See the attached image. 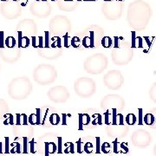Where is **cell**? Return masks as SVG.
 Returning <instances> with one entry per match:
<instances>
[{
    "instance_id": "7",
    "label": "cell",
    "mask_w": 156,
    "mask_h": 156,
    "mask_svg": "<svg viewBox=\"0 0 156 156\" xmlns=\"http://www.w3.org/2000/svg\"><path fill=\"white\" fill-rule=\"evenodd\" d=\"M123 3L119 0H111L106 2L101 7V12L108 20L120 19L122 15Z\"/></svg>"
},
{
    "instance_id": "52",
    "label": "cell",
    "mask_w": 156,
    "mask_h": 156,
    "mask_svg": "<svg viewBox=\"0 0 156 156\" xmlns=\"http://www.w3.org/2000/svg\"><path fill=\"white\" fill-rule=\"evenodd\" d=\"M11 1H14V2H19L20 0H11Z\"/></svg>"
},
{
    "instance_id": "14",
    "label": "cell",
    "mask_w": 156,
    "mask_h": 156,
    "mask_svg": "<svg viewBox=\"0 0 156 156\" xmlns=\"http://www.w3.org/2000/svg\"><path fill=\"white\" fill-rule=\"evenodd\" d=\"M31 14L37 17H46L51 13V6L47 1H35L30 6Z\"/></svg>"
},
{
    "instance_id": "51",
    "label": "cell",
    "mask_w": 156,
    "mask_h": 156,
    "mask_svg": "<svg viewBox=\"0 0 156 156\" xmlns=\"http://www.w3.org/2000/svg\"><path fill=\"white\" fill-rule=\"evenodd\" d=\"M84 1H89V2H94V1H96V0H84Z\"/></svg>"
},
{
    "instance_id": "54",
    "label": "cell",
    "mask_w": 156,
    "mask_h": 156,
    "mask_svg": "<svg viewBox=\"0 0 156 156\" xmlns=\"http://www.w3.org/2000/svg\"><path fill=\"white\" fill-rule=\"evenodd\" d=\"M35 1H47V0H35Z\"/></svg>"
},
{
    "instance_id": "2",
    "label": "cell",
    "mask_w": 156,
    "mask_h": 156,
    "mask_svg": "<svg viewBox=\"0 0 156 156\" xmlns=\"http://www.w3.org/2000/svg\"><path fill=\"white\" fill-rule=\"evenodd\" d=\"M32 84L28 78L20 76L12 79L8 86V94L14 100H24L30 95Z\"/></svg>"
},
{
    "instance_id": "23",
    "label": "cell",
    "mask_w": 156,
    "mask_h": 156,
    "mask_svg": "<svg viewBox=\"0 0 156 156\" xmlns=\"http://www.w3.org/2000/svg\"><path fill=\"white\" fill-rule=\"evenodd\" d=\"M109 156H130V153L128 150V147L122 143L121 145V150L117 151V152H113L112 154H109Z\"/></svg>"
},
{
    "instance_id": "55",
    "label": "cell",
    "mask_w": 156,
    "mask_h": 156,
    "mask_svg": "<svg viewBox=\"0 0 156 156\" xmlns=\"http://www.w3.org/2000/svg\"><path fill=\"white\" fill-rule=\"evenodd\" d=\"M103 1H105V2H109V1H111V0H103Z\"/></svg>"
},
{
    "instance_id": "19",
    "label": "cell",
    "mask_w": 156,
    "mask_h": 156,
    "mask_svg": "<svg viewBox=\"0 0 156 156\" xmlns=\"http://www.w3.org/2000/svg\"><path fill=\"white\" fill-rule=\"evenodd\" d=\"M18 32V48L19 49H25L30 46V40L28 37V36H23L21 31H17Z\"/></svg>"
},
{
    "instance_id": "25",
    "label": "cell",
    "mask_w": 156,
    "mask_h": 156,
    "mask_svg": "<svg viewBox=\"0 0 156 156\" xmlns=\"http://www.w3.org/2000/svg\"><path fill=\"white\" fill-rule=\"evenodd\" d=\"M125 122L128 124V126H134L137 122V117L133 113H129L125 117Z\"/></svg>"
},
{
    "instance_id": "4",
    "label": "cell",
    "mask_w": 156,
    "mask_h": 156,
    "mask_svg": "<svg viewBox=\"0 0 156 156\" xmlns=\"http://www.w3.org/2000/svg\"><path fill=\"white\" fill-rule=\"evenodd\" d=\"M108 64V57L102 53H97L86 59L84 62V69L89 74H101L106 69Z\"/></svg>"
},
{
    "instance_id": "18",
    "label": "cell",
    "mask_w": 156,
    "mask_h": 156,
    "mask_svg": "<svg viewBox=\"0 0 156 156\" xmlns=\"http://www.w3.org/2000/svg\"><path fill=\"white\" fill-rule=\"evenodd\" d=\"M57 1H58V7L60 8L61 11H73L77 5V2H70L68 0H57Z\"/></svg>"
},
{
    "instance_id": "36",
    "label": "cell",
    "mask_w": 156,
    "mask_h": 156,
    "mask_svg": "<svg viewBox=\"0 0 156 156\" xmlns=\"http://www.w3.org/2000/svg\"><path fill=\"white\" fill-rule=\"evenodd\" d=\"M65 146L67 147L66 149L64 150V153H65V154H69V153L74 154V153H75V150H74V144H73L72 142H68V143L65 144Z\"/></svg>"
},
{
    "instance_id": "41",
    "label": "cell",
    "mask_w": 156,
    "mask_h": 156,
    "mask_svg": "<svg viewBox=\"0 0 156 156\" xmlns=\"http://www.w3.org/2000/svg\"><path fill=\"white\" fill-rule=\"evenodd\" d=\"M62 37H63V46H64L65 48L69 47L70 44L69 43V33L66 34V35H64Z\"/></svg>"
},
{
    "instance_id": "47",
    "label": "cell",
    "mask_w": 156,
    "mask_h": 156,
    "mask_svg": "<svg viewBox=\"0 0 156 156\" xmlns=\"http://www.w3.org/2000/svg\"><path fill=\"white\" fill-rule=\"evenodd\" d=\"M81 144H82L81 140H78V142H77V153H79V154H82V153H83V151L81 150Z\"/></svg>"
},
{
    "instance_id": "29",
    "label": "cell",
    "mask_w": 156,
    "mask_h": 156,
    "mask_svg": "<svg viewBox=\"0 0 156 156\" xmlns=\"http://www.w3.org/2000/svg\"><path fill=\"white\" fill-rule=\"evenodd\" d=\"M101 46L105 49H109L113 45V40L110 37H103L101 38Z\"/></svg>"
},
{
    "instance_id": "9",
    "label": "cell",
    "mask_w": 156,
    "mask_h": 156,
    "mask_svg": "<svg viewBox=\"0 0 156 156\" xmlns=\"http://www.w3.org/2000/svg\"><path fill=\"white\" fill-rule=\"evenodd\" d=\"M0 11L2 16L7 19H16L21 16L23 8L19 2L6 1L1 5Z\"/></svg>"
},
{
    "instance_id": "38",
    "label": "cell",
    "mask_w": 156,
    "mask_h": 156,
    "mask_svg": "<svg viewBox=\"0 0 156 156\" xmlns=\"http://www.w3.org/2000/svg\"><path fill=\"white\" fill-rule=\"evenodd\" d=\"M82 44L83 45L85 48H91V44H90V37H85L82 41Z\"/></svg>"
},
{
    "instance_id": "26",
    "label": "cell",
    "mask_w": 156,
    "mask_h": 156,
    "mask_svg": "<svg viewBox=\"0 0 156 156\" xmlns=\"http://www.w3.org/2000/svg\"><path fill=\"white\" fill-rule=\"evenodd\" d=\"M49 122H50V123L52 126H56L61 122V117L59 116L58 114L53 113V114H51L49 116Z\"/></svg>"
},
{
    "instance_id": "56",
    "label": "cell",
    "mask_w": 156,
    "mask_h": 156,
    "mask_svg": "<svg viewBox=\"0 0 156 156\" xmlns=\"http://www.w3.org/2000/svg\"><path fill=\"white\" fill-rule=\"evenodd\" d=\"M50 1H53L54 2V1H57V0H50Z\"/></svg>"
},
{
    "instance_id": "49",
    "label": "cell",
    "mask_w": 156,
    "mask_h": 156,
    "mask_svg": "<svg viewBox=\"0 0 156 156\" xmlns=\"http://www.w3.org/2000/svg\"><path fill=\"white\" fill-rule=\"evenodd\" d=\"M3 154V150H2V142L0 141V154Z\"/></svg>"
},
{
    "instance_id": "48",
    "label": "cell",
    "mask_w": 156,
    "mask_h": 156,
    "mask_svg": "<svg viewBox=\"0 0 156 156\" xmlns=\"http://www.w3.org/2000/svg\"><path fill=\"white\" fill-rule=\"evenodd\" d=\"M61 138H59V150H58V153H59V154H61L62 152L61 149Z\"/></svg>"
},
{
    "instance_id": "22",
    "label": "cell",
    "mask_w": 156,
    "mask_h": 156,
    "mask_svg": "<svg viewBox=\"0 0 156 156\" xmlns=\"http://www.w3.org/2000/svg\"><path fill=\"white\" fill-rule=\"evenodd\" d=\"M90 123V116L87 113L79 114V129H83V125H89Z\"/></svg>"
},
{
    "instance_id": "43",
    "label": "cell",
    "mask_w": 156,
    "mask_h": 156,
    "mask_svg": "<svg viewBox=\"0 0 156 156\" xmlns=\"http://www.w3.org/2000/svg\"><path fill=\"white\" fill-rule=\"evenodd\" d=\"M94 31H91L90 32V36H89V37H90V44H91V48H94V46H95V42H94V39H95V37H94Z\"/></svg>"
},
{
    "instance_id": "57",
    "label": "cell",
    "mask_w": 156,
    "mask_h": 156,
    "mask_svg": "<svg viewBox=\"0 0 156 156\" xmlns=\"http://www.w3.org/2000/svg\"><path fill=\"white\" fill-rule=\"evenodd\" d=\"M119 1H121V2H122L123 0H119Z\"/></svg>"
},
{
    "instance_id": "6",
    "label": "cell",
    "mask_w": 156,
    "mask_h": 156,
    "mask_svg": "<svg viewBox=\"0 0 156 156\" xmlns=\"http://www.w3.org/2000/svg\"><path fill=\"white\" fill-rule=\"evenodd\" d=\"M74 89L76 94L83 98H89L96 91L95 81L88 77H81L75 82Z\"/></svg>"
},
{
    "instance_id": "32",
    "label": "cell",
    "mask_w": 156,
    "mask_h": 156,
    "mask_svg": "<svg viewBox=\"0 0 156 156\" xmlns=\"http://www.w3.org/2000/svg\"><path fill=\"white\" fill-rule=\"evenodd\" d=\"M101 150L104 154H109V152L111 150V145L108 142H104L101 146Z\"/></svg>"
},
{
    "instance_id": "20",
    "label": "cell",
    "mask_w": 156,
    "mask_h": 156,
    "mask_svg": "<svg viewBox=\"0 0 156 156\" xmlns=\"http://www.w3.org/2000/svg\"><path fill=\"white\" fill-rule=\"evenodd\" d=\"M40 112L41 109L37 108V113H32L30 114L28 117V122L31 125H39L41 123V118H40Z\"/></svg>"
},
{
    "instance_id": "37",
    "label": "cell",
    "mask_w": 156,
    "mask_h": 156,
    "mask_svg": "<svg viewBox=\"0 0 156 156\" xmlns=\"http://www.w3.org/2000/svg\"><path fill=\"white\" fill-rule=\"evenodd\" d=\"M45 41H44V48L48 49L50 48V32L49 31H45Z\"/></svg>"
},
{
    "instance_id": "1",
    "label": "cell",
    "mask_w": 156,
    "mask_h": 156,
    "mask_svg": "<svg viewBox=\"0 0 156 156\" xmlns=\"http://www.w3.org/2000/svg\"><path fill=\"white\" fill-rule=\"evenodd\" d=\"M152 9L148 3L143 0H135L128 7L127 20L128 25L135 31L146 30L150 22Z\"/></svg>"
},
{
    "instance_id": "11",
    "label": "cell",
    "mask_w": 156,
    "mask_h": 156,
    "mask_svg": "<svg viewBox=\"0 0 156 156\" xmlns=\"http://www.w3.org/2000/svg\"><path fill=\"white\" fill-rule=\"evenodd\" d=\"M101 106L103 109L109 110L111 108L116 109L117 111H122L126 107V102L121 95H108L101 102Z\"/></svg>"
},
{
    "instance_id": "44",
    "label": "cell",
    "mask_w": 156,
    "mask_h": 156,
    "mask_svg": "<svg viewBox=\"0 0 156 156\" xmlns=\"http://www.w3.org/2000/svg\"><path fill=\"white\" fill-rule=\"evenodd\" d=\"M3 36H4V32L1 31V32H0V37H1V38H0V48H1V49H3L4 46H5L4 41H3V40H4V37H3Z\"/></svg>"
},
{
    "instance_id": "30",
    "label": "cell",
    "mask_w": 156,
    "mask_h": 156,
    "mask_svg": "<svg viewBox=\"0 0 156 156\" xmlns=\"http://www.w3.org/2000/svg\"><path fill=\"white\" fill-rule=\"evenodd\" d=\"M53 42L50 43V48L52 49H56V48H61L62 47V38L60 37H53Z\"/></svg>"
},
{
    "instance_id": "34",
    "label": "cell",
    "mask_w": 156,
    "mask_h": 156,
    "mask_svg": "<svg viewBox=\"0 0 156 156\" xmlns=\"http://www.w3.org/2000/svg\"><path fill=\"white\" fill-rule=\"evenodd\" d=\"M81 44V42H80V38L78 37H74L71 38L70 41V45L74 47V48H78Z\"/></svg>"
},
{
    "instance_id": "33",
    "label": "cell",
    "mask_w": 156,
    "mask_h": 156,
    "mask_svg": "<svg viewBox=\"0 0 156 156\" xmlns=\"http://www.w3.org/2000/svg\"><path fill=\"white\" fill-rule=\"evenodd\" d=\"M93 149H94V146H93V144H92L91 142H87V143L84 144L83 150L85 153H87V154H91V153L93 152Z\"/></svg>"
},
{
    "instance_id": "16",
    "label": "cell",
    "mask_w": 156,
    "mask_h": 156,
    "mask_svg": "<svg viewBox=\"0 0 156 156\" xmlns=\"http://www.w3.org/2000/svg\"><path fill=\"white\" fill-rule=\"evenodd\" d=\"M17 30V31H21L22 33L25 32L29 35H34V33H36L37 31V26L32 19L25 18L18 23Z\"/></svg>"
},
{
    "instance_id": "46",
    "label": "cell",
    "mask_w": 156,
    "mask_h": 156,
    "mask_svg": "<svg viewBox=\"0 0 156 156\" xmlns=\"http://www.w3.org/2000/svg\"><path fill=\"white\" fill-rule=\"evenodd\" d=\"M5 143H6L5 154H8V153H9L10 151H9V146H8V144H9V138H7V137L5 138Z\"/></svg>"
},
{
    "instance_id": "42",
    "label": "cell",
    "mask_w": 156,
    "mask_h": 156,
    "mask_svg": "<svg viewBox=\"0 0 156 156\" xmlns=\"http://www.w3.org/2000/svg\"><path fill=\"white\" fill-rule=\"evenodd\" d=\"M94 116L96 117V119H95L96 121L93 122V124H99V125H101V115L100 114H95Z\"/></svg>"
},
{
    "instance_id": "8",
    "label": "cell",
    "mask_w": 156,
    "mask_h": 156,
    "mask_svg": "<svg viewBox=\"0 0 156 156\" xmlns=\"http://www.w3.org/2000/svg\"><path fill=\"white\" fill-rule=\"evenodd\" d=\"M50 30L51 32L56 35H66L70 30V21L68 17L64 16H56L50 22Z\"/></svg>"
},
{
    "instance_id": "13",
    "label": "cell",
    "mask_w": 156,
    "mask_h": 156,
    "mask_svg": "<svg viewBox=\"0 0 156 156\" xmlns=\"http://www.w3.org/2000/svg\"><path fill=\"white\" fill-rule=\"evenodd\" d=\"M47 95L51 101L56 102V103L65 102L69 98V93L68 89L63 86L52 87L48 91Z\"/></svg>"
},
{
    "instance_id": "31",
    "label": "cell",
    "mask_w": 156,
    "mask_h": 156,
    "mask_svg": "<svg viewBox=\"0 0 156 156\" xmlns=\"http://www.w3.org/2000/svg\"><path fill=\"white\" fill-rule=\"evenodd\" d=\"M149 97L154 102L156 103V83H153L149 89Z\"/></svg>"
},
{
    "instance_id": "21",
    "label": "cell",
    "mask_w": 156,
    "mask_h": 156,
    "mask_svg": "<svg viewBox=\"0 0 156 156\" xmlns=\"http://www.w3.org/2000/svg\"><path fill=\"white\" fill-rule=\"evenodd\" d=\"M31 44L32 46L36 49H44V37H35L32 36L31 37Z\"/></svg>"
},
{
    "instance_id": "27",
    "label": "cell",
    "mask_w": 156,
    "mask_h": 156,
    "mask_svg": "<svg viewBox=\"0 0 156 156\" xmlns=\"http://www.w3.org/2000/svg\"><path fill=\"white\" fill-rule=\"evenodd\" d=\"M154 121H155V117L154 115V114H152V113L146 114L144 115V118H143V122L147 126H152L154 123Z\"/></svg>"
},
{
    "instance_id": "50",
    "label": "cell",
    "mask_w": 156,
    "mask_h": 156,
    "mask_svg": "<svg viewBox=\"0 0 156 156\" xmlns=\"http://www.w3.org/2000/svg\"><path fill=\"white\" fill-rule=\"evenodd\" d=\"M154 155L156 156V143L155 145H154Z\"/></svg>"
},
{
    "instance_id": "35",
    "label": "cell",
    "mask_w": 156,
    "mask_h": 156,
    "mask_svg": "<svg viewBox=\"0 0 156 156\" xmlns=\"http://www.w3.org/2000/svg\"><path fill=\"white\" fill-rule=\"evenodd\" d=\"M104 116H105V123L106 125H110L112 123V113L107 110L105 113H104Z\"/></svg>"
},
{
    "instance_id": "28",
    "label": "cell",
    "mask_w": 156,
    "mask_h": 156,
    "mask_svg": "<svg viewBox=\"0 0 156 156\" xmlns=\"http://www.w3.org/2000/svg\"><path fill=\"white\" fill-rule=\"evenodd\" d=\"M16 44H17V42L14 37H7L5 40V45L7 49H14Z\"/></svg>"
},
{
    "instance_id": "17",
    "label": "cell",
    "mask_w": 156,
    "mask_h": 156,
    "mask_svg": "<svg viewBox=\"0 0 156 156\" xmlns=\"http://www.w3.org/2000/svg\"><path fill=\"white\" fill-rule=\"evenodd\" d=\"M21 55V52L19 50H13V49H7V50H1L0 52V56L1 58L6 62L9 63H13L15 62H17Z\"/></svg>"
},
{
    "instance_id": "39",
    "label": "cell",
    "mask_w": 156,
    "mask_h": 156,
    "mask_svg": "<svg viewBox=\"0 0 156 156\" xmlns=\"http://www.w3.org/2000/svg\"><path fill=\"white\" fill-rule=\"evenodd\" d=\"M8 108V104L2 99H0V112H3Z\"/></svg>"
},
{
    "instance_id": "10",
    "label": "cell",
    "mask_w": 156,
    "mask_h": 156,
    "mask_svg": "<svg viewBox=\"0 0 156 156\" xmlns=\"http://www.w3.org/2000/svg\"><path fill=\"white\" fill-rule=\"evenodd\" d=\"M103 83L108 89L118 90L124 83V76L119 70H110L107 72L103 77Z\"/></svg>"
},
{
    "instance_id": "3",
    "label": "cell",
    "mask_w": 156,
    "mask_h": 156,
    "mask_svg": "<svg viewBox=\"0 0 156 156\" xmlns=\"http://www.w3.org/2000/svg\"><path fill=\"white\" fill-rule=\"evenodd\" d=\"M57 77L56 69L49 64H39L34 69L33 78L39 85L46 86L55 82Z\"/></svg>"
},
{
    "instance_id": "58",
    "label": "cell",
    "mask_w": 156,
    "mask_h": 156,
    "mask_svg": "<svg viewBox=\"0 0 156 156\" xmlns=\"http://www.w3.org/2000/svg\"><path fill=\"white\" fill-rule=\"evenodd\" d=\"M154 117H155V118H156V116H154Z\"/></svg>"
},
{
    "instance_id": "24",
    "label": "cell",
    "mask_w": 156,
    "mask_h": 156,
    "mask_svg": "<svg viewBox=\"0 0 156 156\" xmlns=\"http://www.w3.org/2000/svg\"><path fill=\"white\" fill-rule=\"evenodd\" d=\"M45 149H46V156H48V154H55L57 150V147H56V143H54L52 141L46 142L45 143Z\"/></svg>"
},
{
    "instance_id": "5",
    "label": "cell",
    "mask_w": 156,
    "mask_h": 156,
    "mask_svg": "<svg viewBox=\"0 0 156 156\" xmlns=\"http://www.w3.org/2000/svg\"><path fill=\"white\" fill-rule=\"evenodd\" d=\"M134 51L128 42H123L112 52V61L115 65H127L132 61Z\"/></svg>"
},
{
    "instance_id": "45",
    "label": "cell",
    "mask_w": 156,
    "mask_h": 156,
    "mask_svg": "<svg viewBox=\"0 0 156 156\" xmlns=\"http://www.w3.org/2000/svg\"><path fill=\"white\" fill-rule=\"evenodd\" d=\"M100 138H96V154L100 153Z\"/></svg>"
},
{
    "instance_id": "53",
    "label": "cell",
    "mask_w": 156,
    "mask_h": 156,
    "mask_svg": "<svg viewBox=\"0 0 156 156\" xmlns=\"http://www.w3.org/2000/svg\"><path fill=\"white\" fill-rule=\"evenodd\" d=\"M0 1H2V2L4 3V2H6V1H8V0H0Z\"/></svg>"
},
{
    "instance_id": "40",
    "label": "cell",
    "mask_w": 156,
    "mask_h": 156,
    "mask_svg": "<svg viewBox=\"0 0 156 156\" xmlns=\"http://www.w3.org/2000/svg\"><path fill=\"white\" fill-rule=\"evenodd\" d=\"M7 116L9 117V119H6V121L5 122V124H10V125H13L14 124V122H13V119H14V116L11 115V114H6Z\"/></svg>"
},
{
    "instance_id": "12",
    "label": "cell",
    "mask_w": 156,
    "mask_h": 156,
    "mask_svg": "<svg viewBox=\"0 0 156 156\" xmlns=\"http://www.w3.org/2000/svg\"><path fill=\"white\" fill-rule=\"evenodd\" d=\"M131 141L135 147L146 148L152 141L151 134L145 129H138L131 134Z\"/></svg>"
},
{
    "instance_id": "15",
    "label": "cell",
    "mask_w": 156,
    "mask_h": 156,
    "mask_svg": "<svg viewBox=\"0 0 156 156\" xmlns=\"http://www.w3.org/2000/svg\"><path fill=\"white\" fill-rule=\"evenodd\" d=\"M129 128L125 124H110L107 128V132L109 137L115 139H122L128 133Z\"/></svg>"
}]
</instances>
